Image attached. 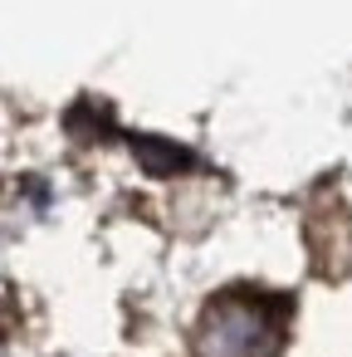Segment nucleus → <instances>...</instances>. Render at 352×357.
<instances>
[{"instance_id": "nucleus-1", "label": "nucleus", "mask_w": 352, "mask_h": 357, "mask_svg": "<svg viewBox=\"0 0 352 357\" xmlns=\"http://www.w3.org/2000/svg\"><path fill=\"white\" fill-rule=\"evenodd\" d=\"M279 337L284 323L264 298L225 294L196 323V357H274Z\"/></svg>"}]
</instances>
